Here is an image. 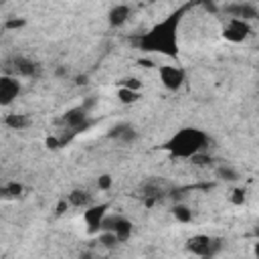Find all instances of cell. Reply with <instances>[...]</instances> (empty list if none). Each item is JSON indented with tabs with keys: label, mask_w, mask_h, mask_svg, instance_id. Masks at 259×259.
<instances>
[{
	"label": "cell",
	"mask_w": 259,
	"mask_h": 259,
	"mask_svg": "<svg viewBox=\"0 0 259 259\" xmlns=\"http://www.w3.org/2000/svg\"><path fill=\"white\" fill-rule=\"evenodd\" d=\"M188 6H182L174 12H170L162 22L154 24L148 32L138 36V49L146 51V53H160L166 55L170 59L178 57V26H180V18L184 14Z\"/></svg>",
	"instance_id": "cell-1"
},
{
	"label": "cell",
	"mask_w": 259,
	"mask_h": 259,
	"mask_svg": "<svg viewBox=\"0 0 259 259\" xmlns=\"http://www.w3.org/2000/svg\"><path fill=\"white\" fill-rule=\"evenodd\" d=\"M206 144H208L206 132L198 127H184L178 130L164 144V150L170 152L174 158H194L196 154H202L206 150Z\"/></svg>",
	"instance_id": "cell-2"
},
{
	"label": "cell",
	"mask_w": 259,
	"mask_h": 259,
	"mask_svg": "<svg viewBox=\"0 0 259 259\" xmlns=\"http://www.w3.org/2000/svg\"><path fill=\"white\" fill-rule=\"evenodd\" d=\"M186 249L196 257H214V253L221 249V239H212L208 235H192L186 241Z\"/></svg>",
	"instance_id": "cell-3"
},
{
	"label": "cell",
	"mask_w": 259,
	"mask_h": 259,
	"mask_svg": "<svg viewBox=\"0 0 259 259\" xmlns=\"http://www.w3.org/2000/svg\"><path fill=\"white\" fill-rule=\"evenodd\" d=\"M6 75H12V77H38L40 75V65L28 57H12L8 63H6Z\"/></svg>",
	"instance_id": "cell-4"
},
{
	"label": "cell",
	"mask_w": 259,
	"mask_h": 259,
	"mask_svg": "<svg viewBox=\"0 0 259 259\" xmlns=\"http://www.w3.org/2000/svg\"><path fill=\"white\" fill-rule=\"evenodd\" d=\"M101 231H107V233L115 235V239H117L119 243H123V241L130 239V235H132V231H134V225H132L130 219H125V217H121V214H115V217H105V219H103Z\"/></svg>",
	"instance_id": "cell-5"
},
{
	"label": "cell",
	"mask_w": 259,
	"mask_h": 259,
	"mask_svg": "<svg viewBox=\"0 0 259 259\" xmlns=\"http://www.w3.org/2000/svg\"><path fill=\"white\" fill-rule=\"evenodd\" d=\"M158 75H160V81L162 85L168 89V91H178L186 79V73L182 67H176V65H162L158 69Z\"/></svg>",
	"instance_id": "cell-6"
},
{
	"label": "cell",
	"mask_w": 259,
	"mask_h": 259,
	"mask_svg": "<svg viewBox=\"0 0 259 259\" xmlns=\"http://www.w3.org/2000/svg\"><path fill=\"white\" fill-rule=\"evenodd\" d=\"M251 34V24L239 18H229L227 24L223 26V36L229 42H243Z\"/></svg>",
	"instance_id": "cell-7"
},
{
	"label": "cell",
	"mask_w": 259,
	"mask_h": 259,
	"mask_svg": "<svg viewBox=\"0 0 259 259\" xmlns=\"http://www.w3.org/2000/svg\"><path fill=\"white\" fill-rule=\"evenodd\" d=\"M20 95V81L12 75H0V105H10Z\"/></svg>",
	"instance_id": "cell-8"
},
{
	"label": "cell",
	"mask_w": 259,
	"mask_h": 259,
	"mask_svg": "<svg viewBox=\"0 0 259 259\" xmlns=\"http://www.w3.org/2000/svg\"><path fill=\"white\" fill-rule=\"evenodd\" d=\"M107 208H109L107 202H99V204H91V206H87L83 219H85V225H87L89 233L101 231V223H103V219L107 217Z\"/></svg>",
	"instance_id": "cell-9"
},
{
	"label": "cell",
	"mask_w": 259,
	"mask_h": 259,
	"mask_svg": "<svg viewBox=\"0 0 259 259\" xmlns=\"http://www.w3.org/2000/svg\"><path fill=\"white\" fill-rule=\"evenodd\" d=\"M225 12L229 14V18H239V20H245V22L257 18V14H259L257 6L251 4V2H231V4L225 6Z\"/></svg>",
	"instance_id": "cell-10"
},
{
	"label": "cell",
	"mask_w": 259,
	"mask_h": 259,
	"mask_svg": "<svg viewBox=\"0 0 259 259\" xmlns=\"http://www.w3.org/2000/svg\"><path fill=\"white\" fill-rule=\"evenodd\" d=\"M130 16H132V8H130L127 4H115V6L109 10L107 20H109V24H111L113 28H119V26H123V24L130 20Z\"/></svg>",
	"instance_id": "cell-11"
},
{
	"label": "cell",
	"mask_w": 259,
	"mask_h": 259,
	"mask_svg": "<svg viewBox=\"0 0 259 259\" xmlns=\"http://www.w3.org/2000/svg\"><path fill=\"white\" fill-rule=\"evenodd\" d=\"M109 138H113L117 142H123V144H132L138 138V130L134 125H130V123H117L115 127H111Z\"/></svg>",
	"instance_id": "cell-12"
},
{
	"label": "cell",
	"mask_w": 259,
	"mask_h": 259,
	"mask_svg": "<svg viewBox=\"0 0 259 259\" xmlns=\"http://www.w3.org/2000/svg\"><path fill=\"white\" fill-rule=\"evenodd\" d=\"M67 202H69L71 206H75V208H83V206H89L91 194H89L87 190H83V188H75V190H71V194L67 196Z\"/></svg>",
	"instance_id": "cell-13"
},
{
	"label": "cell",
	"mask_w": 259,
	"mask_h": 259,
	"mask_svg": "<svg viewBox=\"0 0 259 259\" xmlns=\"http://www.w3.org/2000/svg\"><path fill=\"white\" fill-rule=\"evenodd\" d=\"M4 123H6L10 130H24V127L30 123V119H28V115H24V113H8V115L4 117Z\"/></svg>",
	"instance_id": "cell-14"
},
{
	"label": "cell",
	"mask_w": 259,
	"mask_h": 259,
	"mask_svg": "<svg viewBox=\"0 0 259 259\" xmlns=\"http://www.w3.org/2000/svg\"><path fill=\"white\" fill-rule=\"evenodd\" d=\"M22 194V184L16 180H10L0 186V198H18Z\"/></svg>",
	"instance_id": "cell-15"
},
{
	"label": "cell",
	"mask_w": 259,
	"mask_h": 259,
	"mask_svg": "<svg viewBox=\"0 0 259 259\" xmlns=\"http://www.w3.org/2000/svg\"><path fill=\"white\" fill-rule=\"evenodd\" d=\"M172 214H174V219H176L178 223H190V221H192V210H190L186 204H176V206L172 208Z\"/></svg>",
	"instance_id": "cell-16"
},
{
	"label": "cell",
	"mask_w": 259,
	"mask_h": 259,
	"mask_svg": "<svg viewBox=\"0 0 259 259\" xmlns=\"http://www.w3.org/2000/svg\"><path fill=\"white\" fill-rule=\"evenodd\" d=\"M117 97L121 103H136L140 99V91H132V89H123L119 87L117 89Z\"/></svg>",
	"instance_id": "cell-17"
},
{
	"label": "cell",
	"mask_w": 259,
	"mask_h": 259,
	"mask_svg": "<svg viewBox=\"0 0 259 259\" xmlns=\"http://www.w3.org/2000/svg\"><path fill=\"white\" fill-rule=\"evenodd\" d=\"M217 176H219L221 180H227V182H235V180L239 178L237 170L231 168V166H219V168H217Z\"/></svg>",
	"instance_id": "cell-18"
},
{
	"label": "cell",
	"mask_w": 259,
	"mask_h": 259,
	"mask_svg": "<svg viewBox=\"0 0 259 259\" xmlns=\"http://www.w3.org/2000/svg\"><path fill=\"white\" fill-rule=\"evenodd\" d=\"M119 87L132 89V91H140L142 89V81L136 79V77H123V79H119Z\"/></svg>",
	"instance_id": "cell-19"
},
{
	"label": "cell",
	"mask_w": 259,
	"mask_h": 259,
	"mask_svg": "<svg viewBox=\"0 0 259 259\" xmlns=\"http://www.w3.org/2000/svg\"><path fill=\"white\" fill-rule=\"evenodd\" d=\"M99 243H101L105 249H113L119 241L115 239V235H111V233H107V231H101V235H99Z\"/></svg>",
	"instance_id": "cell-20"
},
{
	"label": "cell",
	"mask_w": 259,
	"mask_h": 259,
	"mask_svg": "<svg viewBox=\"0 0 259 259\" xmlns=\"http://www.w3.org/2000/svg\"><path fill=\"white\" fill-rule=\"evenodd\" d=\"M111 184H113V178H111L109 174H101V176L97 178V188H99V190H109Z\"/></svg>",
	"instance_id": "cell-21"
},
{
	"label": "cell",
	"mask_w": 259,
	"mask_h": 259,
	"mask_svg": "<svg viewBox=\"0 0 259 259\" xmlns=\"http://www.w3.org/2000/svg\"><path fill=\"white\" fill-rule=\"evenodd\" d=\"M231 200H233L235 204H243V202H245V190H243V188H235Z\"/></svg>",
	"instance_id": "cell-22"
},
{
	"label": "cell",
	"mask_w": 259,
	"mask_h": 259,
	"mask_svg": "<svg viewBox=\"0 0 259 259\" xmlns=\"http://www.w3.org/2000/svg\"><path fill=\"white\" fill-rule=\"evenodd\" d=\"M4 26L6 28H20V26H24V20L22 18H10V20H6Z\"/></svg>",
	"instance_id": "cell-23"
},
{
	"label": "cell",
	"mask_w": 259,
	"mask_h": 259,
	"mask_svg": "<svg viewBox=\"0 0 259 259\" xmlns=\"http://www.w3.org/2000/svg\"><path fill=\"white\" fill-rule=\"evenodd\" d=\"M198 259H210V257H198Z\"/></svg>",
	"instance_id": "cell-24"
},
{
	"label": "cell",
	"mask_w": 259,
	"mask_h": 259,
	"mask_svg": "<svg viewBox=\"0 0 259 259\" xmlns=\"http://www.w3.org/2000/svg\"><path fill=\"white\" fill-rule=\"evenodd\" d=\"M0 10H2V2H0Z\"/></svg>",
	"instance_id": "cell-25"
}]
</instances>
